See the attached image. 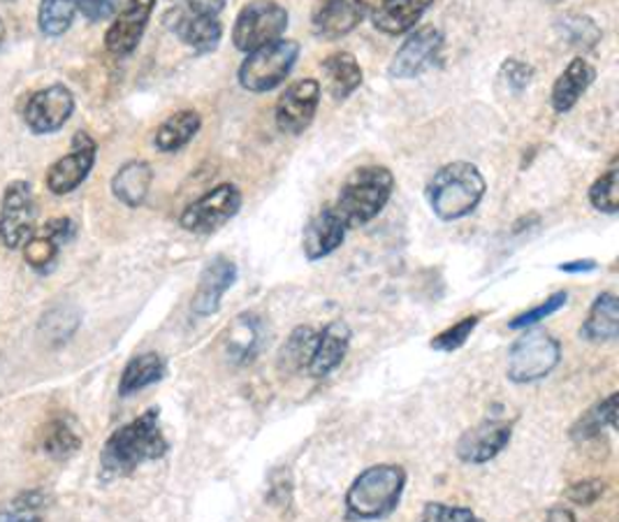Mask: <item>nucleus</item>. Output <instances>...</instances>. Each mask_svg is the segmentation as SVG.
<instances>
[{"mask_svg":"<svg viewBox=\"0 0 619 522\" xmlns=\"http://www.w3.org/2000/svg\"><path fill=\"white\" fill-rule=\"evenodd\" d=\"M168 449L158 409H149L107 439L103 453H100V469L105 478L130 476L145 462L163 457Z\"/></svg>","mask_w":619,"mask_h":522,"instance_id":"obj_1","label":"nucleus"},{"mask_svg":"<svg viewBox=\"0 0 619 522\" xmlns=\"http://www.w3.org/2000/svg\"><path fill=\"white\" fill-rule=\"evenodd\" d=\"M165 26L197 54L214 52L218 45H221L223 37L221 19L193 14L182 8H170L165 12Z\"/></svg>","mask_w":619,"mask_h":522,"instance_id":"obj_15","label":"nucleus"},{"mask_svg":"<svg viewBox=\"0 0 619 522\" xmlns=\"http://www.w3.org/2000/svg\"><path fill=\"white\" fill-rule=\"evenodd\" d=\"M165 376V360L158 353H142L133 358L126 365L122 381H118V395L128 397L158 384Z\"/></svg>","mask_w":619,"mask_h":522,"instance_id":"obj_29","label":"nucleus"},{"mask_svg":"<svg viewBox=\"0 0 619 522\" xmlns=\"http://www.w3.org/2000/svg\"><path fill=\"white\" fill-rule=\"evenodd\" d=\"M346 230L348 228L344 226V220L339 218V214L332 207L318 212L305 228V239H302L305 256L309 260H321L330 256L332 251L344 245Z\"/></svg>","mask_w":619,"mask_h":522,"instance_id":"obj_21","label":"nucleus"},{"mask_svg":"<svg viewBox=\"0 0 619 522\" xmlns=\"http://www.w3.org/2000/svg\"><path fill=\"white\" fill-rule=\"evenodd\" d=\"M172 8H182L193 14L218 16L226 8V0H170Z\"/></svg>","mask_w":619,"mask_h":522,"instance_id":"obj_42","label":"nucleus"},{"mask_svg":"<svg viewBox=\"0 0 619 522\" xmlns=\"http://www.w3.org/2000/svg\"><path fill=\"white\" fill-rule=\"evenodd\" d=\"M557 26L571 45L581 49H592L598 39H601V29H598L589 16L583 14H566L559 19Z\"/></svg>","mask_w":619,"mask_h":522,"instance_id":"obj_34","label":"nucleus"},{"mask_svg":"<svg viewBox=\"0 0 619 522\" xmlns=\"http://www.w3.org/2000/svg\"><path fill=\"white\" fill-rule=\"evenodd\" d=\"M237 281V265L230 258L218 256L205 268L193 297V311L197 316H211L221 307V299Z\"/></svg>","mask_w":619,"mask_h":522,"instance_id":"obj_18","label":"nucleus"},{"mask_svg":"<svg viewBox=\"0 0 619 522\" xmlns=\"http://www.w3.org/2000/svg\"><path fill=\"white\" fill-rule=\"evenodd\" d=\"M546 522H575V515L569 511V509H562V507H557L548 513Z\"/></svg>","mask_w":619,"mask_h":522,"instance_id":"obj_46","label":"nucleus"},{"mask_svg":"<svg viewBox=\"0 0 619 522\" xmlns=\"http://www.w3.org/2000/svg\"><path fill=\"white\" fill-rule=\"evenodd\" d=\"M156 10V0H126L124 8L116 12L114 24L105 35V47L114 56H130L149 26V19Z\"/></svg>","mask_w":619,"mask_h":522,"instance_id":"obj_13","label":"nucleus"},{"mask_svg":"<svg viewBox=\"0 0 619 522\" xmlns=\"http://www.w3.org/2000/svg\"><path fill=\"white\" fill-rule=\"evenodd\" d=\"M199 126H203V118H199L195 110H179L158 126L153 135V147L163 154L184 149L197 135Z\"/></svg>","mask_w":619,"mask_h":522,"instance_id":"obj_27","label":"nucleus"},{"mask_svg":"<svg viewBox=\"0 0 619 522\" xmlns=\"http://www.w3.org/2000/svg\"><path fill=\"white\" fill-rule=\"evenodd\" d=\"M299 45L295 39H276V43L247 54L239 66V84L251 93H267L286 82L293 66L297 64Z\"/></svg>","mask_w":619,"mask_h":522,"instance_id":"obj_5","label":"nucleus"},{"mask_svg":"<svg viewBox=\"0 0 619 522\" xmlns=\"http://www.w3.org/2000/svg\"><path fill=\"white\" fill-rule=\"evenodd\" d=\"M77 16V0H43L37 10V26L47 37H61Z\"/></svg>","mask_w":619,"mask_h":522,"instance_id":"obj_31","label":"nucleus"},{"mask_svg":"<svg viewBox=\"0 0 619 522\" xmlns=\"http://www.w3.org/2000/svg\"><path fill=\"white\" fill-rule=\"evenodd\" d=\"M122 10V0H77V12L89 22H107Z\"/></svg>","mask_w":619,"mask_h":522,"instance_id":"obj_41","label":"nucleus"},{"mask_svg":"<svg viewBox=\"0 0 619 522\" xmlns=\"http://www.w3.org/2000/svg\"><path fill=\"white\" fill-rule=\"evenodd\" d=\"M581 337L594 344H606L619 337V299L615 293H601L589 309V316L581 328Z\"/></svg>","mask_w":619,"mask_h":522,"instance_id":"obj_26","label":"nucleus"},{"mask_svg":"<svg viewBox=\"0 0 619 522\" xmlns=\"http://www.w3.org/2000/svg\"><path fill=\"white\" fill-rule=\"evenodd\" d=\"M3 37H5V26L3 22H0V43H3Z\"/></svg>","mask_w":619,"mask_h":522,"instance_id":"obj_47","label":"nucleus"},{"mask_svg":"<svg viewBox=\"0 0 619 522\" xmlns=\"http://www.w3.org/2000/svg\"><path fill=\"white\" fill-rule=\"evenodd\" d=\"M261 339H263L261 318L253 314L237 316L232 320V326L228 328V344H226L228 355L239 365L251 363L257 349H261Z\"/></svg>","mask_w":619,"mask_h":522,"instance_id":"obj_28","label":"nucleus"},{"mask_svg":"<svg viewBox=\"0 0 619 522\" xmlns=\"http://www.w3.org/2000/svg\"><path fill=\"white\" fill-rule=\"evenodd\" d=\"M74 114V95L66 84H51L31 95L24 107V122L37 135L61 130Z\"/></svg>","mask_w":619,"mask_h":522,"instance_id":"obj_12","label":"nucleus"},{"mask_svg":"<svg viewBox=\"0 0 619 522\" xmlns=\"http://www.w3.org/2000/svg\"><path fill=\"white\" fill-rule=\"evenodd\" d=\"M43 449L47 455L56 459H66L82 449V436L77 434V430L68 423V420L58 418L54 423H49L43 439Z\"/></svg>","mask_w":619,"mask_h":522,"instance_id":"obj_33","label":"nucleus"},{"mask_svg":"<svg viewBox=\"0 0 619 522\" xmlns=\"http://www.w3.org/2000/svg\"><path fill=\"white\" fill-rule=\"evenodd\" d=\"M617 393L608 395L604 401H598L596 407H592L571 430L573 439H589L596 436L598 432H604L606 428L617 425Z\"/></svg>","mask_w":619,"mask_h":522,"instance_id":"obj_32","label":"nucleus"},{"mask_svg":"<svg viewBox=\"0 0 619 522\" xmlns=\"http://www.w3.org/2000/svg\"><path fill=\"white\" fill-rule=\"evenodd\" d=\"M288 29V10L278 5L276 0H253L237 14L232 26V43L239 52L251 54L261 47H267Z\"/></svg>","mask_w":619,"mask_h":522,"instance_id":"obj_6","label":"nucleus"},{"mask_svg":"<svg viewBox=\"0 0 619 522\" xmlns=\"http://www.w3.org/2000/svg\"><path fill=\"white\" fill-rule=\"evenodd\" d=\"M74 235V226L72 220L61 216V218H51L49 224L43 228L39 235H31L28 242L24 245V260L33 268L45 272L54 265V260L61 251V247L68 242V239Z\"/></svg>","mask_w":619,"mask_h":522,"instance_id":"obj_20","label":"nucleus"},{"mask_svg":"<svg viewBox=\"0 0 619 522\" xmlns=\"http://www.w3.org/2000/svg\"><path fill=\"white\" fill-rule=\"evenodd\" d=\"M19 509H5L0 511V522H39L35 511L43 507V495L39 492H26L22 499L16 501Z\"/></svg>","mask_w":619,"mask_h":522,"instance_id":"obj_39","label":"nucleus"},{"mask_svg":"<svg viewBox=\"0 0 619 522\" xmlns=\"http://www.w3.org/2000/svg\"><path fill=\"white\" fill-rule=\"evenodd\" d=\"M321 82L318 79H299L276 100V126L288 135L305 133L316 118L321 103Z\"/></svg>","mask_w":619,"mask_h":522,"instance_id":"obj_11","label":"nucleus"},{"mask_svg":"<svg viewBox=\"0 0 619 522\" xmlns=\"http://www.w3.org/2000/svg\"><path fill=\"white\" fill-rule=\"evenodd\" d=\"M444 47V33L434 26H423L406 37L390 64V75L397 79H413L423 75Z\"/></svg>","mask_w":619,"mask_h":522,"instance_id":"obj_14","label":"nucleus"},{"mask_svg":"<svg viewBox=\"0 0 619 522\" xmlns=\"http://www.w3.org/2000/svg\"><path fill=\"white\" fill-rule=\"evenodd\" d=\"M153 182V170L147 160H130L112 179V193L126 207H139L147 200Z\"/></svg>","mask_w":619,"mask_h":522,"instance_id":"obj_25","label":"nucleus"},{"mask_svg":"<svg viewBox=\"0 0 619 522\" xmlns=\"http://www.w3.org/2000/svg\"><path fill=\"white\" fill-rule=\"evenodd\" d=\"M394 191V177L383 166H365L355 170L339 191L332 209L344 220V226L357 228L369 224L383 212Z\"/></svg>","mask_w":619,"mask_h":522,"instance_id":"obj_3","label":"nucleus"},{"mask_svg":"<svg viewBox=\"0 0 619 522\" xmlns=\"http://www.w3.org/2000/svg\"><path fill=\"white\" fill-rule=\"evenodd\" d=\"M406 474L397 465H376L355 478L346 495V507L363 520H376L392 513L402 499Z\"/></svg>","mask_w":619,"mask_h":522,"instance_id":"obj_4","label":"nucleus"},{"mask_svg":"<svg viewBox=\"0 0 619 522\" xmlns=\"http://www.w3.org/2000/svg\"><path fill=\"white\" fill-rule=\"evenodd\" d=\"M367 14L363 0H316L311 12L313 33L323 39H339L355 31Z\"/></svg>","mask_w":619,"mask_h":522,"instance_id":"obj_16","label":"nucleus"},{"mask_svg":"<svg viewBox=\"0 0 619 522\" xmlns=\"http://www.w3.org/2000/svg\"><path fill=\"white\" fill-rule=\"evenodd\" d=\"M95 154H98L95 139L89 133L79 130L72 137V149L64 158H58L47 170V179H45L47 189L54 195H68L77 186H82V182L95 166Z\"/></svg>","mask_w":619,"mask_h":522,"instance_id":"obj_10","label":"nucleus"},{"mask_svg":"<svg viewBox=\"0 0 619 522\" xmlns=\"http://www.w3.org/2000/svg\"><path fill=\"white\" fill-rule=\"evenodd\" d=\"M550 3H562V0H550Z\"/></svg>","mask_w":619,"mask_h":522,"instance_id":"obj_48","label":"nucleus"},{"mask_svg":"<svg viewBox=\"0 0 619 522\" xmlns=\"http://www.w3.org/2000/svg\"><path fill=\"white\" fill-rule=\"evenodd\" d=\"M589 203L594 209L604 214H617L619 209V172L612 166L606 174L596 179L589 189Z\"/></svg>","mask_w":619,"mask_h":522,"instance_id":"obj_35","label":"nucleus"},{"mask_svg":"<svg viewBox=\"0 0 619 522\" xmlns=\"http://www.w3.org/2000/svg\"><path fill=\"white\" fill-rule=\"evenodd\" d=\"M594 68L585 61L583 56H575L573 61L566 66V70L557 77L552 87V107L554 112L564 114L575 107L577 100L592 87L594 82Z\"/></svg>","mask_w":619,"mask_h":522,"instance_id":"obj_23","label":"nucleus"},{"mask_svg":"<svg viewBox=\"0 0 619 522\" xmlns=\"http://www.w3.org/2000/svg\"><path fill=\"white\" fill-rule=\"evenodd\" d=\"M562 358L559 341L543 332L531 330L515 341L508 353V378L513 384H534L546 378Z\"/></svg>","mask_w":619,"mask_h":522,"instance_id":"obj_7","label":"nucleus"},{"mask_svg":"<svg viewBox=\"0 0 619 522\" xmlns=\"http://www.w3.org/2000/svg\"><path fill=\"white\" fill-rule=\"evenodd\" d=\"M559 270L569 272V274L592 272V270H596V263H594V260H573V263H562V265H559Z\"/></svg>","mask_w":619,"mask_h":522,"instance_id":"obj_45","label":"nucleus"},{"mask_svg":"<svg viewBox=\"0 0 619 522\" xmlns=\"http://www.w3.org/2000/svg\"><path fill=\"white\" fill-rule=\"evenodd\" d=\"M511 432L506 420H485L457 441V457L467 465H483L511 444Z\"/></svg>","mask_w":619,"mask_h":522,"instance_id":"obj_17","label":"nucleus"},{"mask_svg":"<svg viewBox=\"0 0 619 522\" xmlns=\"http://www.w3.org/2000/svg\"><path fill=\"white\" fill-rule=\"evenodd\" d=\"M421 522H483L475 518L471 509L462 507H446V504H427Z\"/></svg>","mask_w":619,"mask_h":522,"instance_id":"obj_40","label":"nucleus"},{"mask_svg":"<svg viewBox=\"0 0 619 522\" xmlns=\"http://www.w3.org/2000/svg\"><path fill=\"white\" fill-rule=\"evenodd\" d=\"M35 230L33 189L24 179H14L3 193L0 207V242L8 249L24 247Z\"/></svg>","mask_w":619,"mask_h":522,"instance_id":"obj_9","label":"nucleus"},{"mask_svg":"<svg viewBox=\"0 0 619 522\" xmlns=\"http://www.w3.org/2000/svg\"><path fill=\"white\" fill-rule=\"evenodd\" d=\"M323 77L325 89L334 100L351 98L359 87H363V68H359L357 58L348 52H336L323 61Z\"/></svg>","mask_w":619,"mask_h":522,"instance_id":"obj_24","label":"nucleus"},{"mask_svg":"<svg viewBox=\"0 0 619 522\" xmlns=\"http://www.w3.org/2000/svg\"><path fill=\"white\" fill-rule=\"evenodd\" d=\"M434 0H381L371 12L374 26L386 35H404L421 22Z\"/></svg>","mask_w":619,"mask_h":522,"instance_id":"obj_22","label":"nucleus"},{"mask_svg":"<svg viewBox=\"0 0 619 522\" xmlns=\"http://www.w3.org/2000/svg\"><path fill=\"white\" fill-rule=\"evenodd\" d=\"M485 179L473 163L455 160L438 170L427 184V200L432 212L442 220H457L469 216L485 195Z\"/></svg>","mask_w":619,"mask_h":522,"instance_id":"obj_2","label":"nucleus"},{"mask_svg":"<svg viewBox=\"0 0 619 522\" xmlns=\"http://www.w3.org/2000/svg\"><path fill=\"white\" fill-rule=\"evenodd\" d=\"M566 299H569L566 291L552 293L543 305H538V307H534V309H529V311H525V314H520V316H515V318L511 320V328H513V330H527V328H531V326H536V324H541V320H546L548 316H552L554 311L562 309V307L566 305Z\"/></svg>","mask_w":619,"mask_h":522,"instance_id":"obj_37","label":"nucleus"},{"mask_svg":"<svg viewBox=\"0 0 619 522\" xmlns=\"http://www.w3.org/2000/svg\"><path fill=\"white\" fill-rule=\"evenodd\" d=\"M290 490H293V484H290L288 469H278V472L272 476L270 501H272L276 495H282V499H278V504H288V501H290Z\"/></svg>","mask_w":619,"mask_h":522,"instance_id":"obj_44","label":"nucleus"},{"mask_svg":"<svg viewBox=\"0 0 619 522\" xmlns=\"http://www.w3.org/2000/svg\"><path fill=\"white\" fill-rule=\"evenodd\" d=\"M351 347V330L344 320H332L316 339V349L309 360L307 372L313 378L330 376L339 365L344 363V358Z\"/></svg>","mask_w":619,"mask_h":522,"instance_id":"obj_19","label":"nucleus"},{"mask_svg":"<svg viewBox=\"0 0 619 522\" xmlns=\"http://www.w3.org/2000/svg\"><path fill=\"white\" fill-rule=\"evenodd\" d=\"M478 316H467V318H462L459 320V324H455V326H450L448 330H444L442 334H436L434 339H432V349H436V351H457V349H462L465 344H467V339L471 337V332L475 330V326H478Z\"/></svg>","mask_w":619,"mask_h":522,"instance_id":"obj_36","label":"nucleus"},{"mask_svg":"<svg viewBox=\"0 0 619 522\" xmlns=\"http://www.w3.org/2000/svg\"><path fill=\"white\" fill-rule=\"evenodd\" d=\"M242 209V193L234 184H221L197 197L182 212V228L195 235H209L223 228Z\"/></svg>","mask_w":619,"mask_h":522,"instance_id":"obj_8","label":"nucleus"},{"mask_svg":"<svg viewBox=\"0 0 619 522\" xmlns=\"http://www.w3.org/2000/svg\"><path fill=\"white\" fill-rule=\"evenodd\" d=\"M606 492V484L598 478H587V480H577V484L566 488V499L573 501L577 507H592L596 499H601Z\"/></svg>","mask_w":619,"mask_h":522,"instance_id":"obj_38","label":"nucleus"},{"mask_svg":"<svg viewBox=\"0 0 619 522\" xmlns=\"http://www.w3.org/2000/svg\"><path fill=\"white\" fill-rule=\"evenodd\" d=\"M316 339H318V332L313 328H307V326L295 328V332L284 344L282 353H278V367H282L286 374L307 370L309 360L313 355V349H316Z\"/></svg>","mask_w":619,"mask_h":522,"instance_id":"obj_30","label":"nucleus"},{"mask_svg":"<svg viewBox=\"0 0 619 522\" xmlns=\"http://www.w3.org/2000/svg\"><path fill=\"white\" fill-rule=\"evenodd\" d=\"M504 75L508 79L511 89H515V91H525L534 79V70L523 61H515V58H513V61L504 64Z\"/></svg>","mask_w":619,"mask_h":522,"instance_id":"obj_43","label":"nucleus"}]
</instances>
